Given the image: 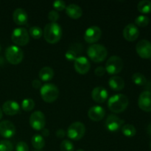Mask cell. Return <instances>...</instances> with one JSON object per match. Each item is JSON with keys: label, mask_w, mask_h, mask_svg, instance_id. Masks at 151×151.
<instances>
[{"label": "cell", "mask_w": 151, "mask_h": 151, "mask_svg": "<svg viewBox=\"0 0 151 151\" xmlns=\"http://www.w3.org/2000/svg\"><path fill=\"white\" fill-rule=\"evenodd\" d=\"M132 81L137 86H144L147 83V79L145 76L139 72L134 73L132 75Z\"/></svg>", "instance_id": "cell-27"}, {"label": "cell", "mask_w": 151, "mask_h": 151, "mask_svg": "<svg viewBox=\"0 0 151 151\" xmlns=\"http://www.w3.org/2000/svg\"><path fill=\"white\" fill-rule=\"evenodd\" d=\"M16 127L10 121L4 120L0 122V135L6 139L13 137L16 134Z\"/></svg>", "instance_id": "cell-14"}, {"label": "cell", "mask_w": 151, "mask_h": 151, "mask_svg": "<svg viewBox=\"0 0 151 151\" xmlns=\"http://www.w3.org/2000/svg\"><path fill=\"white\" fill-rule=\"evenodd\" d=\"M1 44H0V52H1Z\"/></svg>", "instance_id": "cell-44"}, {"label": "cell", "mask_w": 151, "mask_h": 151, "mask_svg": "<svg viewBox=\"0 0 151 151\" xmlns=\"http://www.w3.org/2000/svg\"><path fill=\"white\" fill-rule=\"evenodd\" d=\"M106 69H105L104 67H103V66H98V67L96 68L95 70H94V73H95V75L98 77L103 76V75H105V73H106Z\"/></svg>", "instance_id": "cell-37"}, {"label": "cell", "mask_w": 151, "mask_h": 151, "mask_svg": "<svg viewBox=\"0 0 151 151\" xmlns=\"http://www.w3.org/2000/svg\"><path fill=\"white\" fill-rule=\"evenodd\" d=\"M76 151H85V150H83V149H79V150H76Z\"/></svg>", "instance_id": "cell-43"}, {"label": "cell", "mask_w": 151, "mask_h": 151, "mask_svg": "<svg viewBox=\"0 0 151 151\" xmlns=\"http://www.w3.org/2000/svg\"><path fill=\"white\" fill-rule=\"evenodd\" d=\"M66 3L61 0H56L53 2V7L55 9L56 11H61L66 8Z\"/></svg>", "instance_id": "cell-33"}, {"label": "cell", "mask_w": 151, "mask_h": 151, "mask_svg": "<svg viewBox=\"0 0 151 151\" xmlns=\"http://www.w3.org/2000/svg\"><path fill=\"white\" fill-rule=\"evenodd\" d=\"M109 85L114 91H121L125 87V81L121 77L113 76L109 80Z\"/></svg>", "instance_id": "cell-22"}, {"label": "cell", "mask_w": 151, "mask_h": 151, "mask_svg": "<svg viewBox=\"0 0 151 151\" xmlns=\"http://www.w3.org/2000/svg\"><path fill=\"white\" fill-rule=\"evenodd\" d=\"M74 145L71 141L67 139L63 140L60 144L61 151H74Z\"/></svg>", "instance_id": "cell-32"}, {"label": "cell", "mask_w": 151, "mask_h": 151, "mask_svg": "<svg viewBox=\"0 0 151 151\" xmlns=\"http://www.w3.org/2000/svg\"><path fill=\"white\" fill-rule=\"evenodd\" d=\"M87 55L92 61L100 63L103 61L108 55L107 49L101 44H95L90 46L87 50Z\"/></svg>", "instance_id": "cell-3"}, {"label": "cell", "mask_w": 151, "mask_h": 151, "mask_svg": "<svg viewBox=\"0 0 151 151\" xmlns=\"http://www.w3.org/2000/svg\"><path fill=\"white\" fill-rule=\"evenodd\" d=\"M2 111L9 116H13L20 111V106L14 100H7L2 106Z\"/></svg>", "instance_id": "cell-19"}, {"label": "cell", "mask_w": 151, "mask_h": 151, "mask_svg": "<svg viewBox=\"0 0 151 151\" xmlns=\"http://www.w3.org/2000/svg\"><path fill=\"white\" fill-rule=\"evenodd\" d=\"M86 127L83 122H75L69 125L67 129V137L72 140L78 141L85 135Z\"/></svg>", "instance_id": "cell-6"}, {"label": "cell", "mask_w": 151, "mask_h": 151, "mask_svg": "<svg viewBox=\"0 0 151 151\" xmlns=\"http://www.w3.org/2000/svg\"><path fill=\"white\" fill-rule=\"evenodd\" d=\"M138 106L140 109L145 112L151 111V92L144 91L140 94L138 99Z\"/></svg>", "instance_id": "cell-15"}, {"label": "cell", "mask_w": 151, "mask_h": 151, "mask_svg": "<svg viewBox=\"0 0 151 151\" xmlns=\"http://www.w3.org/2000/svg\"><path fill=\"white\" fill-rule=\"evenodd\" d=\"M108 96H109L108 91L102 86L95 87L91 91V97L96 103H104L107 100Z\"/></svg>", "instance_id": "cell-17"}, {"label": "cell", "mask_w": 151, "mask_h": 151, "mask_svg": "<svg viewBox=\"0 0 151 151\" xmlns=\"http://www.w3.org/2000/svg\"><path fill=\"white\" fill-rule=\"evenodd\" d=\"M128 98L122 94H117L109 98L108 102L109 109L114 113L123 112L128 106Z\"/></svg>", "instance_id": "cell-2"}, {"label": "cell", "mask_w": 151, "mask_h": 151, "mask_svg": "<svg viewBox=\"0 0 151 151\" xmlns=\"http://www.w3.org/2000/svg\"><path fill=\"white\" fill-rule=\"evenodd\" d=\"M35 102L31 98H25L22 102V108L25 111H30L35 108Z\"/></svg>", "instance_id": "cell-28"}, {"label": "cell", "mask_w": 151, "mask_h": 151, "mask_svg": "<svg viewBox=\"0 0 151 151\" xmlns=\"http://www.w3.org/2000/svg\"><path fill=\"white\" fill-rule=\"evenodd\" d=\"M32 145L37 150H41L45 146V140L40 134H35L32 137Z\"/></svg>", "instance_id": "cell-24"}, {"label": "cell", "mask_w": 151, "mask_h": 151, "mask_svg": "<svg viewBox=\"0 0 151 151\" xmlns=\"http://www.w3.org/2000/svg\"><path fill=\"white\" fill-rule=\"evenodd\" d=\"M74 67L78 73L81 74V75H85V74L88 73V71L90 70L91 63L87 58L84 57V56H81V57H78L75 60Z\"/></svg>", "instance_id": "cell-12"}, {"label": "cell", "mask_w": 151, "mask_h": 151, "mask_svg": "<svg viewBox=\"0 0 151 151\" xmlns=\"http://www.w3.org/2000/svg\"><path fill=\"white\" fill-rule=\"evenodd\" d=\"M147 133L151 136V123L147 126Z\"/></svg>", "instance_id": "cell-41"}, {"label": "cell", "mask_w": 151, "mask_h": 151, "mask_svg": "<svg viewBox=\"0 0 151 151\" xmlns=\"http://www.w3.org/2000/svg\"><path fill=\"white\" fill-rule=\"evenodd\" d=\"M105 69L110 75H116L123 69V61L119 56H111L106 62Z\"/></svg>", "instance_id": "cell-8"}, {"label": "cell", "mask_w": 151, "mask_h": 151, "mask_svg": "<svg viewBox=\"0 0 151 151\" xmlns=\"http://www.w3.org/2000/svg\"><path fill=\"white\" fill-rule=\"evenodd\" d=\"M61 27L56 22H50L44 27L43 35L44 39L49 44H56L58 42L62 37Z\"/></svg>", "instance_id": "cell-1"}, {"label": "cell", "mask_w": 151, "mask_h": 151, "mask_svg": "<svg viewBox=\"0 0 151 151\" xmlns=\"http://www.w3.org/2000/svg\"><path fill=\"white\" fill-rule=\"evenodd\" d=\"M66 13L71 19H78L82 16L83 10L78 4H70L66 7Z\"/></svg>", "instance_id": "cell-21"}, {"label": "cell", "mask_w": 151, "mask_h": 151, "mask_svg": "<svg viewBox=\"0 0 151 151\" xmlns=\"http://www.w3.org/2000/svg\"><path fill=\"white\" fill-rule=\"evenodd\" d=\"M139 35V30L134 24H128L123 29V36L128 41H134Z\"/></svg>", "instance_id": "cell-16"}, {"label": "cell", "mask_w": 151, "mask_h": 151, "mask_svg": "<svg viewBox=\"0 0 151 151\" xmlns=\"http://www.w3.org/2000/svg\"><path fill=\"white\" fill-rule=\"evenodd\" d=\"M149 23H150V19L147 16H145V15H140L136 18L134 24L141 27H144L147 26Z\"/></svg>", "instance_id": "cell-29"}, {"label": "cell", "mask_w": 151, "mask_h": 151, "mask_svg": "<svg viewBox=\"0 0 151 151\" xmlns=\"http://www.w3.org/2000/svg\"><path fill=\"white\" fill-rule=\"evenodd\" d=\"M121 130H122V133L124 134V136H125L126 137H133L137 134L136 128L131 124H125V125H122Z\"/></svg>", "instance_id": "cell-26"}, {"label": "cell", "mask_w": 151, "mask_h": 151, "mask_svg": "<svg viewBox=\"0 0 151 151\" xmlns=\"http://www.w3.org/2000/svg\"><path fill=\"white\" fill-rule=\"evenodd\" d=\"M29 35L35 39H38L43 35V31L39 27H31L29 29Z\"/></svg>", "instance_id": "cell-30"}, {"label": "cell", "mask_w": 151, "mask_h": 151, "mask_svg": "<svg viewBox=\"0 0 151 151\" xmlns=\"http://www.w3.org/2000/svg\"><path fill=\"white\" fill-rule=\"evenodd\" d=\"M11 39L17 46H25L29 43V32L24 27L16 28L12 32Z\"/></svg>", "instance_id": "cell-7"}, {"label": "cell", "mask_w": 151, "mask_h": 151, "mask_svg": "<svg viewBox=\"0 0 151 151\" xmlns=\"http://www.w3.org/2000/svg\"><path fill=\"white\" fill-rule=\"evenodd\" d=\"M2 116H3V111H2V109L0 108V120L1 119V118H2Z\"/></svg>", "instance_id": "cell-42"}, {"label": "cell", "mask_w": 151, "mask_h": 151, "mask_svg": "<svg viewBox=\"0 0 151 151\" xmlns=\"http://www.w3.org/2000/svg\"><path fill=\"white\" fill-rule=\"evenodd\" d=\"M137 9L143 14H148L151 13V1L148 0H143L139 1L137 5Z\"/></svg>", "instance_id": "cell-25"}, {"label": "cell", "mask_w": 151, "mask_h": 151, "mask_svg": "<svg viewBox=\"0 0 151 151\" xmlns=\"http://www.w3.org/2000/svg\"><path fill=\"white\" fill-rule=\"evenodd\" d=\"M5 57L9 63L13 65H17L23 60L24 53L22 49L18 46H9L5 50Z\"/></svg>", "instance_id": "cell-5"}, {"label": "cell", "mask_w": 151, "mask_h": 151, "mask_svg": "<svg viewBox=\"0 0 151 151\" xmlns=\"http://www.w3.org/2000/svg\"><path fill=\"white\" fill-rule=\"evenodd\" d=\"M124 121L116 115H109L106 120V128L111 132H115L122 128Z\"/></svg>", "instance_id": "cell-13"}, {"label": "cell", "mask_w": 151, "mask_h": 151, "mask_svg": "<svg viewBox=\"0 0 151 151\" xmlns=\"http://www.w3.org/2000/svg\"><path fill=\"white\" fill-rule=\"evenodd\" d=\"M40 94L44 102L51 103L58 99L59 96V90L54 84L46 83L40 88Z\"/></svg>", "instance_id": "cell-4"}, {"label": "cell", "mask_w": 151, "mask_h": 151, "mask_svg": "<svg viewBox=\"0 0 151 151\" xmlns=\"http://www.w3.org/2000/svg\"><path fill=\"white\" fill-rule=\"evenodd\" d=\"M65 135H66V133H65L64 130L58 129L56 131V137H57L58 138L62 139L65 137Z\"/></svg>", "instance_id": "cell-39"}, {"label": "cell", "mask_w": 151, "mask_h": 151, "mask_svg": "<svg viewBox=\"0 0 151 151\" xmlns=\"http://www.w3.org/2000/svg\"><path fill=\"white\" fill-rule=\"evenodd\" d=\"M38 77H39V78L41 81H44V82L50 81L54 77V71H53V69L52 68L48 67V66H45V67L42 68L39 71Z\"/></svg>", "instance_id": "cell-23"}, {"label": "cell", "mask_w": 151, "mask_h": 151, "mask_svg": "<svg viewBox=\"0 0 151 151\" xmlns=\"http://www.w3.org/2000/svg\"><path fill=\"white\" fill-rule=\"evenodd\" d=\"M136 51L139 57L143 59L151 58V43L145 39L141 40L136 46Z\"/></svg>", "instance_id": "cell-10"}, {"label": "cell", "mask_w": 151, "mask_h": 151, "mask_svg": "<svg viewBox=\"0 0 151 151\" xmlns=\"http://www.w3.org/2000/svg\"><path fill=\"white\" fill-rule=\"evenodd\" d=\"M30 126L35 131H41L44 129L46 124L45 115L41 111H34L29 117Z\"/></svg>", "instance_id": "cell-9"}, {"label": "cell", "mask_w": 151, "mask_h": 151, "mask_svg": "<svg viewBox=\"0 0 151 151\" xmlns=\"http://www.w3.org/2000/svg\"><path fill=\"white\" fill-rule=\"evenodd\" d=\"M65 58H66V60H69V61H72V60L75 61V59L77 58L76 52L73 50H68L66 52V54H65Z\"/></svg>", "instance_id": "cell-35"}, {"label": "cell", "mask_w": 151, "mask_h": 151, "mask_svg": "<svg viewBox=\"0 0 151 151\" xmlns=\"http://www.w3.org/2000/svg\"><path fill=\"white\" fill-rule=\"evenodd\" d=\"M106 115V111L102 106H94L90 108L88 112V116L90 119L95 122L102 120Z\"/></svg>", "instance_id": "cell-18"}, {"label": "cell", "mask_w": 151, "mask_h": 151, "mask_svg": "<svg viewBox=\"0 0 151 151\" xmlns=\"http://www.w3.org/2000/svg\"><path fill=\"white\" fill-rule=\"evenodd\" d=\"M32 86L34 88H41V82L39 80H34L32 82Z\"/></svg>", "instance_id": "cell-38"}, {"label": "cell", "mask_w": 151, "mask_h": 151, "mask_svg": "<svg viewBox=\"0 0 151 151\" xmlns=\"http://www.w3.org/2000/svg\"><path fill=\"white\" fill-rule=\"evenodd\" d=\"M60 15L56 10H50L48 13V19L51 22H56L59 19Z\"/></svg>", "instance_id": "cell-34"}, {"label": "cell", "mask_w": 151, "mask_h": 151, "mask_svg": "<svg viewBox=\"0 0 151 151\" xmlns=\"http://www.w3.org/2000/svg\"><path fill=\"white\" fill-rule=\"evenodd\" d=\"M41 134H42V135L44 136V137H49V135H50V131H49V130L47 129V128H44V129L41 130Z\"/></svg>", "instance_id": "cell-40"}, {"label": "cell", "mask_w": 151, "mask_h": 151, "mask_svg": "<svg viewBox=\"0 0 151 151\" xmlns=\"http://www.w3.org/2000/svg\"><path fill=\"white\" fill-rule=\"evenodd\" d=\"M150 148H151V142H150Z\"/></svg>", "instance_id": "cell-46"}, {"label": "cell", "mask_w": 151, "mask_h": 151, "mask_svg": "<svg viewBox=\"0 0 151 151\" xmlns=\"http://www.w3.org/2000/svg\"><path fill=\"white\" fill-rule=\"evenodd\" d=\"M102 31L97 26H91L86 29L84 34V39L88 44H94L100 38Z\"/></svg>", "instance_id": "cell-11"}, {"label": "cell", "mask_w": 151, "mask_h": 151, "mask_svg": "<svg viewBox=\"0 0 151 151\" xmlns=\"http://www.w3.org/2000/svg\"><path fill=\"white\" fill-rule=\"evenodd\" d=\"M13 145L8 140L0 141V151H13Z\"/></svg>", "instance_id": "cell-31"}, {"label": "cell", "mask_w": 151, "mask_h": 151, "mask_svg": "<svg viewBox=\"0 0 151 151\" xmlns=\"http://www.w3.org/2000/svg\"><path fill=\"white\" fill-rule=\"evenodd\" d=\"M16 151H29V147L24 142H19L16 146Z\"/></svg>", "instance_id": "cell-36"}, {"label": "cell", "mask_w": 151, "mask_h": 151, "mask_svg": "<svg viewBox=\"0 0 151 151\" xmlns=\"http://www.w3.org/2000/svg\"><path fill=\"white\" fill-rule=\"evenodd\" d=\"M35 151H41V150H35Z\"/></svg>", "instance_id": "cell-45"}, {"label": "cell", "mask_w": 151, "mask_h": 151, "mask_svg": "<svg viewBox=\"0 0 151 151\" xmlns=\"http://www.w3.org/2000/svg\"><path fill=\"white\" fill-rule=\"evenodd\" d=\"M13 19L16 24L24 25L28 22V15L24 9L17 8L13 12Z\"/></svg>", "instance_id": "cell-20"}]
</instances>
